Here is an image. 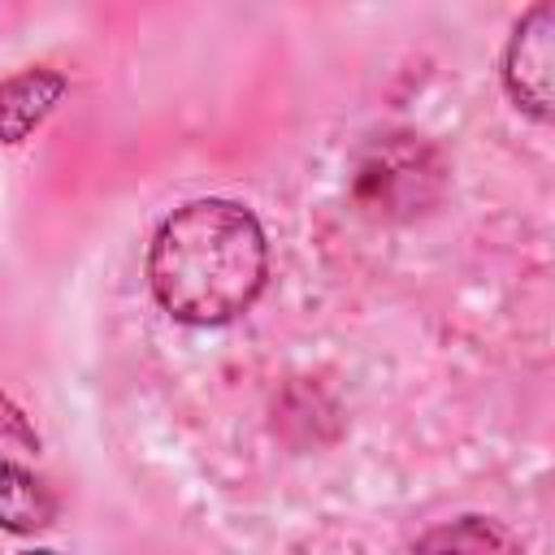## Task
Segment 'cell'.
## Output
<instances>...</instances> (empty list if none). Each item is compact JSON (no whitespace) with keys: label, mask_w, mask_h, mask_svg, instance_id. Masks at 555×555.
<instances>
[{"label":"cell","mask_w":555,"mask_h":555,"mask_svg":"<svg viewBox=\"0 0 555 555\" xmlns=\"http://www.w3.org/2000/svg\"><path fill=\"white\" fill-rule=\"evenodd\" d=\"M269 278L264 225L238 199H191L173 208L147 247L156 304L186 325H225L243 317Z\"/></svg>","instance_id":"cell-1"},{"label":"cell","mask_w":555,"mask_h":555,"mask_svg":"<svg viewBox=\"0 0 555 555\" xmlns=\"http://www.w3.org/2000/svg\"><path fill=\"white\" fill-rule=\"evenodd\" d=\"M351 204L373 221H416L447 195V160L442 152L416 130H386L373 134L347 173Z\"/></svg>","instance_id":"cell-2"},{"label":"cell","mask_w":555,"mask_h":555,"mask_svg":"<svg viewBox=\"0 0 555 555\" xmlns=\"http://www.w3.org/2000/svg\"><path fill=\"white\" fill-rule=\"evenodd\" d=\"M551 65H555V9L533 4L503 48V87L516 108L546 121L551 117Z\"/></svg>","instance_id":"cell-3"},{"label":"cell","mask_w":555,"mask_h":555,"mask_svg":"<svg viewBox=\"0 0 555 555\" xmlns=\"http://www.w3.org/2000/svg\"><path fill=\"white\" fill-rule=\"evenodd\" d=\"M65 87L69 82L56 69H22L0 78V143H22L30 130H39L61 104Z\"/></svg>","instance_id":"cell-4"},{"label":"cell","mask_w":555,"mask_h":555,"mask_svg":"<svg viewBox=\"0 0 555 555\" xmlns=\"http://www.w3.org/2000/svg\"><path fill=\"white\" fill-rule=\"evenodd\" d=\"M56 520V494L22 464L0 455V529L35 533Z\"/></svg>","instance_id":"cell-5"},{"label":"cell","mask_w":555,"mask_h":555,"mask_svg":"<svg viewBox=\"0 0 555 555\" xmlns=\"http://www.w3.org/2000/svg\"><path fill=\"white\" fill-rule=\"evenodd\" d=\"M412 555H525L520 542L490 516H455L416 538Z\"/></svg>","instance_id":"cell-6"},{"label":"cell","mask_w":555,"mask_h":555,"mask_svg":"<svg viewBox=\"0 0 555 555\" xmlns=\"http://www.w3.org/2000/svg\"><path fill=\"white\" fill-rule=\"evenodd\" d=\"M22 555H56V551H22Z\"/></svg>","instance_id":"cell-7"}]
</instances>
